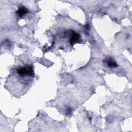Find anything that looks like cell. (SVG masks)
Returning a JSON list of instances; mask_svg holds the SVG:
<instances>
[{"mask_svg": "<svg viewBox=\"0 0 132 132\" xmlns=\"http://www.w3.org/2000/svg\"><path fill=\"white\" fill-rule=\"evenodd\" d=\"M18 73L21 76H33L34 73L32 67L26 66L20 68L17 70Z\"/></svg>", "mask_w": 132, "mask_h": 132, "instance_id": "6da1fadb", "label": "cell"}, {"mask_svg": "<svg viewBox=\"0 0 132 132\" xmlns=\"http://www.w3.org/2000/svg\"><path fill=\"white\" fill-rule=\"evenodd\" d=\"M80 39V35L76 33H73L71 37L70 38V43L72 45H73L74 43H75L76 41H78L79 39Z\"/></svg>", "mask_w": 132, "mask_h": 132, "instance_id": "7a4b0ae2", "label": "cell"}, {"mask_svg": "<svg viewBox=\"0 0 132 132\" xmlns=\"http://www.w3.org/2000/svg\"><path fill=\"white\" fill-rule=\"evenodd\" d=\"M28 13V10L26 8L24 7H22L18 9V11L17 12V14L18 15L19 17H22L25 15H26Z\"/></svg>", "mask_w": 132, "mask_h": 132, "instance_id": "3957f363", "label": "cell"}, {"mask_svg": "<svg viewBox=\"0 0 132 132\" xmlns=\"http://www.w3.org/2000/svg\"><path fill=\"white\" fill-rule=\"evenodd\" d=\"M106 63L109 67L115 68L118 66L115 61H114L113 59H111V58L108 59L106 60Z\"/></svg>", "mask_w": 132, "mask_h": 132, "instance_id": "277c9868", "label": "cell"}]
</instances>
